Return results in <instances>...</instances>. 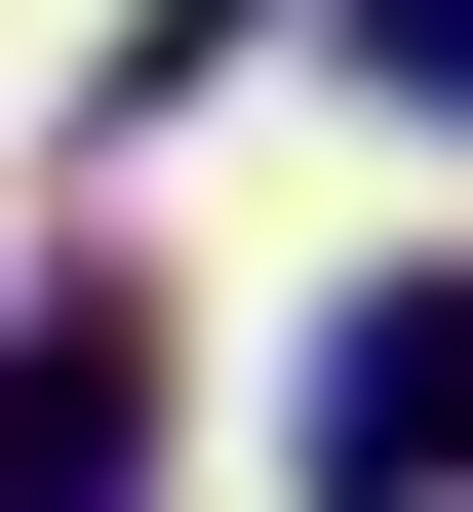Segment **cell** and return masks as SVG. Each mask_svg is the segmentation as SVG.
<instances>
[{
	"label": "cell",
	"mask_w": 473,
	"mask_h": 512,
	"mask_svg": "<svg viewBox=\"0 0 473 512\" xmlns=\"http://www.w3.org/2000/svg\"><path fill=\"white\" fill-rule=\"evenodd\" d=\"M316 473H355V512H434V473H473V276H355V355H316Z\"/></svg>",
	"instance_id": "6da1fadb"
},
{
	"label": "cell",
	"mask_w": 473,
	"mask_h": 512,
	"mask_svg": "<svg viewBox=\"0 0 473 512\" xmlns=\"http://www.w3.org/2000/svg\"><path fill=\"white\" fill-rule=\"evenodd\" d=\"M0 512H158V316H40L0 355Z\"/></svg>",
	"instance_id": "7a4b0ae2"
},
{
	"label": "cell",
	"mask_w": 473,
	"mask_h": 512,
	"mask_svg": "<svg viewBox=\"0 0 473 512\" xmlns=\"http://www.w3.org/2000/svg\"><path fill=\"white\" fill-rule=\"evenodd\" d=\"M355 79H395V119H473V0H355Z\"/></svg>",
	"instance_id": "3957f363"
}]
</instances>
